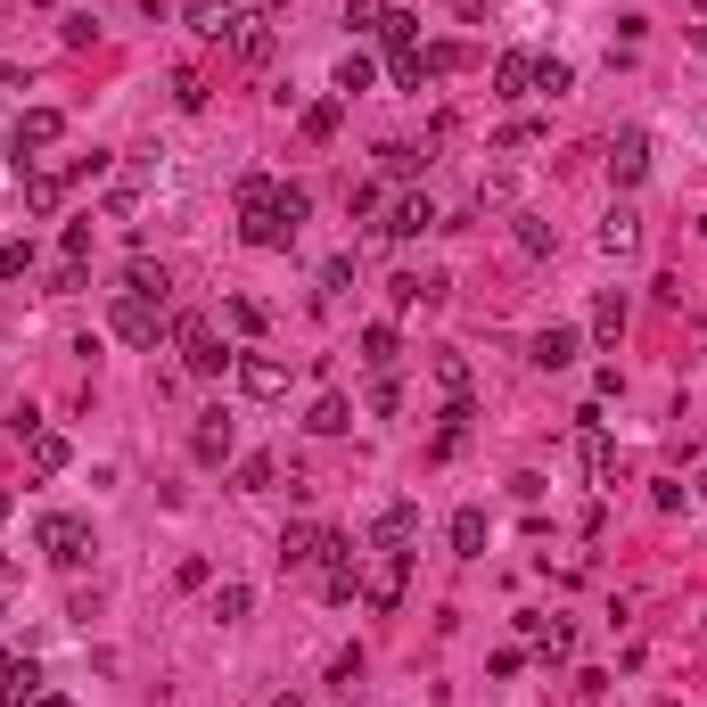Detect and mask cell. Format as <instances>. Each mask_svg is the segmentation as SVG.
<instances>
[{
  "label": "cell",
  "instance_id": "obj_1",
  "mask_svg": "<svg viewBox=\"0 0 707 707\" xmlns=\"http://www.w3.org/2000/svg\"><path fill=\"white\" fill-rule=\"evenodd\" d=\"M173 346H181V370H190V379H222V370H239V354L215 338V321H173Z\"/></svg>",
  "mask_w": 707,
  "mask_h": 707
},
{
  "label": "cell",
  "instance_id": "obj_2",
  "mask_svg": "<svg viewBox=\"0 0 707 707\" xmlns=\"http://www.w3.org/2000/svg\"><path fill=\"white\" fill-rule=\"evenodd\" d=\"M33 544H41V559H50V568H82V559H91V518L50 510V518L33 527Z\"/></svg>",
  "mask_w": 707,
  "mask_h": 707
},
{
  "label": "cell",
  "instance_id": "obj_3",
  "mask_svg": "<svg viewBox=\"0 0 707 707\" xmlns=\"http://www.w3.org/2000/svg\"><path fill=\"white\" fill-rule=\"evenodd\" d=\"M116 338L123 346H157V338H173V321H165L157 297H116Z\"/></svg>",
  "mask_w": 707,
  "mask_h": 707
},
{
  "label": "cell",
  "instance_id": "obj_4",
  "mask_svg": "<svg viewBox=\"0 0 707 707\" xmlns=\"http://www.w3.org/2000/svg\"><path fill=\"white\" fill-rule=\"evenodd\" d=\"M576 461H585L593 486L617 477V445H609V428H600V411H576Z\"/></svg>",
  "mask_w": 707,
  "mask_h": 707
},
{
  "label": "cell",
  "instance_id": "obj_5",
  "mask_svg": "<svg viewBox=\"0 0 707 707\" xmlns=\"http://www.w3.org/2000/svg\"><path fill=\"white\" fill-rule=\"evenodd\" d=\"M206 33H215V41H231L247 67H263V58H272V26H263V17H231V9H222Z\"/></svg>",
  "mask_w": 707,
  "mask_h": 707
},
{
  "label": "cell",
  "instance_id": "obj_6",
  "mask_svg": "<svg viewBox=\"0 0 707 707\" xmlns=\"http://www.w3.org/2000/svg\"><path fill=\"white\" fill-rule=\"evenodd\" d=\"M231 445H239V420H231V411H198V428H190V452H198V461L222 469V461H231Z\"/></svg>",
  "mask_w": 707,
  "mask_h": 707
},
{
  "label": "cell",
  "instance_id": "obj_7",
  "mask_svg": "<svg viewBox=\"0 0 707 707\" xmlns=\"http://www.w3.org/2000/svg\"><path fill=\"white\" fill-rule=\"evenodd\" d=\"M641 173H650V132H634V123H626V132L609 140V181H617V190H634Z\"/></svg>",
  "mask_w": 707,
  "mask_h": 707
},
{
  "label": "cell",
  "instance_id": "obj_8",
  "mask_svg": "<svg viewBox=\"0 0 707 707\" xmlns=\"http://www.w3.org/2000/svg\"><path fill=\"white\" fill-rule=\"evenodd\" d=\"M9 140H17V165H26V149H58V140H67V116L58 108H26Z\"/></svg>",
  "mask_w": 707,
  "mask_h": 707
},
{
  "label": "cell",
  "instance_id": "obj_9",
  "mask_svg": "<svg viewBox=\"0 0 707 707\" xmlns=\"http://www.w3.org/2000/svg\"><path fill=\"white\" fill-rule=\"evenodd\" d=\"M600 256H617V263L641 256V215L634 206H609V215H600Z\"/></svg>",
  "mask_w": 707,
  "mask_h": 707
},
{
  "label": "cell",
  "instance_id": "obj_10",
  "mask_svg": "<svg viewBox=\"0 0 707 707\" xmlns=\"http://www.w3.org/2000/svg\"><path fill=\"white\" fill-rule=\"evenodd\" d=\"M239 387L272 404V395H288V362H280V354H239Z\"/></svg>",
  "mask_w": 707,
  "mask_h": 707
},
{
  "label": "cell",
  "instance_id": "obj_11",
  "mask_svg": "<svg viewBox=\"0 0 707 707\" xmlns=\"http://www.w3.org/2000/svg\"><path fill=\"white\" fill-rule=\"evenodd\" d=\"M404 576H411V551H379V568H370V609H395L404 600Z\"/></svg>",
  "mask_w": 707,
  "mask_h": 707
},
{
  "label": "cell",
  "instance_id": "obj_12",
  "mask_svg": "<svg viewBox=\"0 0 707 707\" xmlns=\"http://www.w3.org/2000/svg\"><path fill=\"white\" fill-rule=\"evenodd\" d=\"M411 535H420V502H387L379 527H370V544H379V551H404Z\"/></svg>",
  "mask_w": 707,
  "mask_h": 707
},
{
  "label": "cell",
  "instance_id": "obj_13",
  "mask_svg": "<svg viewBox=\"0 0 707 707\" xmlns=\"http://www.w3.org/2000/svg\"><path fill=\"white\" fill-rule=\"evenodd\" d=\"M379 231H387V239H420V231H436V206H428V198H395Z\"/></svg>",
  "mask_w": 707,
  "mask_h": 707
},
{
  "label": "cell",
  "instance_id": "obj_14",
  "mask_svg": "<svg viewBox=\"0 0 707 707\" xmlns=\"http://www.w3.org/2000/svg\"><path fill=\"white\" fill-rule=\"evenodd\" d=\"M280 568H321V527H280Z\"/></svg>",
  "mask_w": 707,
  "mask_h": 707
},
{
  "label": "cell",
  "instance_id": "obj_15",
  "mask_svg": "<svg viewBox=\"0 0 707 707\" xmlns=\"http://www.w3.org/2000/svg\"><path fill=\"white\" fill-rule=\"evenodd\" d=\"M428 370H436V387H445V404H461V395H469V354L436 346V354H428Z\"/></svg>",
  "mask_w": 707,
  "mask_h": 707
},
{
  "label": "cell",
  "instance_id": "obj_16",
  "mask_svg": "<svg viewBox=\"0 0 707 707\" xmlns=\"http://www.w3.org/2000/svg\"><path fill=\"white\" fill-rule=\"evenodd\" d=\"M26 461H33V477H58V469H67V436H58V428H33L26 436Z\"/></svg>",
  "mask_w": 707,
  "mask_h": 707
},
{
  "label": "cell",
  "instance_id": "obj_17",
  "mask_svg": "<svg viewBox=\"0 0 707 707\" xmlns=\"http://www.w3.org/2000/svg\"><path fill=\"white\" fill-rule=\"evenodd\" d=\"M338 123H346V99H313V108L297 116V132H305V140L321 149V140H338Z\"/></svg>",
  "mask_w": 707,
  "mask_h": 707
},
{
  "label": "cell",
  "instance_id": "obj_18",
  "mask_svg": "<svg viewBox=\"0 0 707 707\" xmlns=\"http://www.w3.org/2000/svg\"><path fill=\"white\" fill-rule=\"evenodd\" d=\"M626 338V297L617 288H600V305H593V346H617Z\"/></svg>",
  "mask_w": 707,
  "mask_h": 707
},
{
  "label": "cell",
  "instance_id": "obj_19",
  "mask_svg": "<svg viewBox=\"0 0 707 707\" xmlns=\"http://www.w3.org/2000/svg\"><path fill=\"white\" fill-rule=\"evenodd\" d=\"M576 346H585L576 329H544V338H535V370H568V362H576Z\"/></svg>",
  "mask_w": 707,
  "mask_h": 707
},
{
  "label": "cell",
  "instance_id": "obj_20",
  "mask_svg": "<svg viewBox=\"0 0 707 707\" xmlns=\"http://www.w3.org/2000/svg\"><path fill=\"white\" fill-rule=\"evenodd\" d=\"M387 74L404 82V91H428V82H436V58H428V50H395V58H387Z\"/></svg>",
  "mask_w": 707,
  "mask_h": 707
},
{
  "label": "cell",
  "instance_id": "obj_21",
  "mask_svg": "<svg viewBox=\"0 0 707 707\" xmlns=\"http://www.w3.org/2000/svg\"><path fill=\"white\" fill-rule=\"evenodd\" d=\"M494 91H502V99H527V91H535V58H527V50H510L502 67H494Z\"/></svg>",
  "mask_w": 707,
  "mask_h": 707
},
{
  "label": "cell",
  "instance_id": "obj_22",
  "mask_svg": "<svg viewBox=\"0 0 707 707\" xmlns=\"http://www.w3.org/2000/svg\"><path fill=\"white\" fill-rule=\"evenodd\" d=\"M305 428H313V436H346L354 428V404H346V395H321V404L305 411Z\"/></svg>",
  "mask_w": 707,
  "mask_h": 707
},
{
  "label": "cell",
  "instance_id": "obj_23",
  "mask_svg": "<svg viewBox=\"0 0 707 707\" xmlns=\"http://www.w3.org/2000/svg\"><path fill=\"white\" fill-rule=\"evenodd\" d=\"M452 551H461V559H486V510H452Z\"/></svg>",
  "mask_w": 707,
  "mask_h": 707
},
{
  "label": "cell",
  "instance_id": "obj_24",
  "mask_svg": "<svg viewBox=\"0 0 707 707\" xmlns=\"http://www.w3.org/2000/svg\"><path fill=\"white\" fill-rule=\"evenodd\" d=\"M469 420H477V404L461 395V404H445V428H436V452H461L469 445Z\"/></svg>",
  "mask_w": 707,
  "mask_h": 707
},
{
  "label": "cell",
  "instance_id": "obj_25",
  "mask_svg": "<svg viewBox=\"0 0 707 707\" xmlns=\"http://www.w3.org/2000/svg\"><path fill=\"white\" fill-rule=\"evenodd\" d=\"M370 82H379V67H370V50H346V58H338V99L370 91Z\"/></svg>",
  "mask_w": 707,
  "mask_h": 707
},
{
  "label": "cell",
  "instance_id": "obj_26",
  "mask_svg": "<svg viewBox=\"0 0 707 707\" xmlns=\"http://www.w3.org/2000/svg\"><path fill=\"white\" fill-rule=\"evenodd\" d=\"M535 91H544V99H568L576 91V67H568V58H535Z\"/></svg>",
  "mask_w": 707,
  "mask_h": 707
},
{
  "label": "cell",
  "instance_id": "obj_27",
  "mask_svg": "<svg viewBox=\"0 0 707 707\" xmlns=\"http://www.w3.org/2000/svg\"><path fill=\"white\" fill-rule=\"evenodd\" d=\"M420 165H428V149H411V140H379V173L404 181V173H420Z\"/></svg>",
  "mask_w": 707,
  "mask_h": 707
},
{
  "label": "cell",
  "instance_id": "obj_28",
  "mask_svg": "<svg viewBox=\"0 0 707 707\" xmlns=\"http://www.w3.org/2000/svg\"><path fill=\"white\" fill-rule=\"evenodd\" d=\"M247 609H256V585H239V576H231V585H215V617H222V626H239Z\"/></svg>",
  "mask_w": 707,
  "mask_h": 707
},
{
  "label": "cell",
  "instance_id": "obj_29",
  "mask_svg": "<svg viewBox=\"0 0 707 707\" xmlns=\"http://www.w3.org/2000/svg\"><path fill=\"white\" fill-rule=\"evenodd\" d=\"M395 354H404V346H395V329L370 321V329H362V362H370V370H395Z\"/></svg>",
  "mask_w": 707,
  "mask_h": 707
},
{
  "label": "cell",
  "instance_id": "obj_30",
  "mask_svg": "<svg viewBox=\"0 0 707 707\" xmlns=\"http://www.w3.org/2000/svg\"><path fill=\"white\" fill-rule=\"evenodd\" d=\"M387 17H395V0H346V26L354 33H379Z\"/></svg>",
  "mask_w": 707,
  "mask_h": 707
},
{
  "label": "cell",
  "instance_id": "obj_31",
  "mask_svg": "<svg viewBox=\"0 0 707 707\" xmlns=\"http://www.w3.org/2000/svg\"><path fill=\"white\" fill-rule=\"evenodd\" d=\"M272 477H280V469H272V452H247L231 486H239V494H263V486H272Z\"/></svg>",
  "mask_w": 707,
  "mask_h": 707
},
{
  "label": "cell",
  "instance_id": "obj_32",
  "mask_svg": "<svg viewBox=\"0 0 707 707\" xmlns=\"http://www.w3.org/2000/svg\"><path fill=\"white\" fill-rule=\"evenodd\" d=\"M123 297H157L165 305V263H132V272H123Z\"/></svg>",
  "mask_w": 707,
  "mask_h": 707
},
{
  "label": "cell",
  "instance_id": "obj_33",
  "mask_svg": "<svg viewBox=\"0 0 707 707\" xmlns=\"http://www.w3.org/2000/svg\"><path fill=\"white\" fill-rule=\"evenodd\" d=\"M58 198H67V181H58V173H26V206H33V215H50Z\"/></svg>",
  "mask_w": 707,
  "mask_h": 707
},
{
  "label": "cell",
  "instance_id": "obj_34",
  "mask_svg": "<svg viewBox=\"0 0 707 707\" xmlns=\"http://www.w3.org/2000/svg\"><path fill=\"white\" fill-rule=\"evenodd\" d=\"M346 288H354V256H329V263H321V305H338Z\"/></svg>",
  "mask_w": 707,
  "mask_h": 707
},
{
  "label": "cell",
  "instance_id": "obj_35",
  "mask_svg": "<svg viewBox=\"0 0 707 707\" xmlns=\"http://www.w3.org/2000/svg\"><path fill=\"white\" fill-rule=\"evenodd\" d=\"M305 215H313V190H305V181H280V222H288V231H297Z\"/></svg>",
  "mask_w": 707,
  "mask_h": 707
},
{
  "label": "cell",
  "instance_id": "obj_36",
  "mask_svg": "<svg viewBox=\"0 0 707 707\" xmlns=\"http://www.w3.org/2000/svg\"><path fill=\"white\" fill-rule=\"evenodd\" d=\"M411 33H420V17H411V9H395L387 26H379V41H387V58H395V50H411Z\"/></svg>",
  "mask_w": 707,
  "mask_h": 707
},
{
  "label": "cell",
  "instance_id": "obj_37",
  "mask_svg": "<svg viewBox=\"0 0 707 707\" xmlns=\"http://www.w3.org/2000/svg\"><path fill=\"white\" fill-rule=\"evenodd\" d=\"M33 272V239H9L0 247V280H26Z\"/></svg>",
  "mask_w": 707,
  "mask_h": 707
},
{
  "label": "cell",
  "instance_id": "obj_38",
  "mask_svg": "<svg viewBox=\"0 0 707 707\" xmlns=\"http://www.w3.org/2000/svg\"><path fill=\"white\" fill-rule=\"evenodd\" d=\"M370 411H379V420H395V411H404V387H395L387 370H379V387H370Z\"/></svg>",
  "mask_w": 707,
  "mask_h": 707
},
{
  "label": "cell",
  "instance_id": "obj_39",
  "mask_svg": "<svg viewBox=\"0 0 707 707\" xmlns=\"http://www.w3.org/2000/svg\"><path fill=\"white\" fill-rule=\"evenodd\" d=\"M231 329H239V338H256V329H263V305L256 297H231Z\"/></svg>",
  "mask_w": 707,
  "mask_h": 707
},
{
  "label": "cell",
  "instance_id": "obj_40",
  "mask_svg": "<svg viewBox=\"0 0 707 707\" xmlns=\"http://www.w3.org/2000/svg\"><path fill=\"white\" fill-rule=\"evenodd\" d=\"M518 247H527V256H551V222L527 215V222H518Z\"/></svg>",
  "mask_w": 707,
  "mask_h": 707
},
{
  "label": "cell",
  "instance_id": "obj_41",
  "mask_svg": "<svg viewBox=\"0 0 707 707\" xmlns=\"http://www.w3.org/2000/svg\"><path fill=\"white\" fill-rule=\"evenodd\" d=\"M190 17H198V33H206V26L222 17V0H190Z\"/></svg>",
  "mask_w": 707,
  "mask_h": 707
},
{
  "label": "cell",
  "instance_id": "obj_42",
  "mask_svg": "<svg viewBox=\"0 0 707 707\" xmlns=\"http://www.w3.org/2000/svg\"><path fill=\"white\" fill-rule=\"evenodd\" d=\"M452 9H461V17H486V9H494V0H452Z\"/></svg>",
  "mask_w": 707,
  "mask_h": 707
},
{
  "label": "cell",
  "instance_id": "obj_43",
  "mask_svg": "<svg viewBox=\"0 0 707 707\" xmlns=\"http://www.w3.org/2000/svg\"><path fill=\"white\" fill-rule=\"evenodd\" d=\"M26 707H67V699H58V691H33V699H26Z\"/></svg>",
  "mask_w": 707,
  "mask_h": 707
},
{
  "label": "cell",
  "instance_id": "obj_44",
  "mask_svg": "<svg viewBox=\"0 0 707 707\" xmlns=\"http://www.w3.org/2000/svg\"><path fill=\"white\" fill-rule=\"evenodd\" d=\"M9 510H17V494H9V486H0V518H9Z\"/></svg>",
  "mask_w": 707,
  "mask_h": 707
},
{
  "label": "cell",
  "instance_id": "obj_45",
  "mask_svg": "<svg viewBox=\"0 0 707 707\" xmlns=\"http://www.w3.org/2000/svg\"><path fill=\"white\" fill-rule=\"evenodd\" d=\"M272 707H305V699H297V691H280V699H272Z\"/></svg>",
  "mask_w": 707,
  "mask_h": 707
},
{
  "label": "cell",
  "instance_id": "obj_46",
  "mask_svg": "<svg viewBox=\"0 0 707 707\" xmlns=\"http://www.w3.org/2000/svg\"><path fill=\"white\" fill-rule=\"evenodd\" d=\"M699 502H707V469H699Z\"/></svg>",
  "mask_w": 707,
  "mask_h": 707
},
{
  "label": "cell",
  "instance_id": "obj_47",
  "mask_svg": "<svg viewBox=\"0 0 707 707\" xmlns=\"http://www.w3.org/2000/svg\"><path fill=\"white\" fill-rule=\"evenodd\" d=\"M263 9H288V0H263Z\"/></svg>",
  "mask_w": 707,
  "mask_h": 707
},
{
  "label": "cell",
  "instance_id": "obj_48",
  "mask_svg": "<svg viewBox=\"0 0 707 707\" xmlns=\"http://www.w3.org/2000/svg\"><path fill=\"white\" fill-rule=\"evenodd\" d=\"M0 576H9V551H0Z\"/></svg>",
  "mask_w": 707,
  "mask_h": 707
},
{
  "label": "cell",
  "instance_id": "obj_49",
  "mask_svg": "<svg viewBox=\"0 0 707 707\" xmlns=\"http://www.w3.org/2000/svg\"><path fill=\"white\" fill-rule=\"evenodd\" d=\"M0 626H9V609H0Z\"/></svg>",
  "mask_w": 707,
  "mask_h": 707
},
{
  "label": "cell",
  "instance_id": "obj_50",
  "mask_svg": "<svg viewBox=\"0 0 707 707\" xmlns=\"http://www.w3.org/2000/svg\"><path fill=\"white\" fill-rule=\"evenodd\" d=\"M699 9H707V0H699Z\"/></svg>",
  "mask_w": 707,
  "mask_h": 707
}]
</instances>
